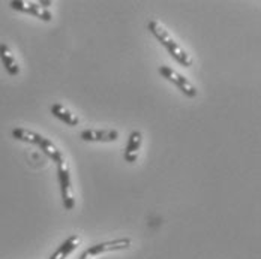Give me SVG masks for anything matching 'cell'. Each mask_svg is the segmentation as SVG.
Here are the masks:
<instances>
[{
  "instance_id": "1",
  "label": "cell",
  "mask_w": 261,
  "mask_h": 259,
  "mask_svg": "<svg viewBox=\"0 0 261 259\" xmlns=\"http://www.w3.org/2000/svg\"><path fill=\"white\" fill-rule=\"evenodd\" d=\"M12 136H14L15 139H18V141H24V142H30V144L38 146L45 155L51 159L56 165L65 162V160H63V156L60 153V150L53 144L51 141H48L47 138H44L42 135H39V133H36V132L17 128V129L12 130Z\"/></svg>"
},
{
  "instance_id": "2",
  "label": "cell",
  "mask_w": 261,
  "mask_h": 259,
  "mask_svg": "<svg viewBox=\"0 0 261 259\" xmlns=\"http://www.w3.org/2000/svg\"><path fill=\"white\" fill-rule=\"evenodd\" d=\"M147 28H149V32L156 38L158 41L167 48V51L170 52L182 66H185V68H188V66H191L192 65V59L189 57V54H186V52L183 51L182 48L177 45V42L168 35V32L164 28V27L161 26L158 21H155V20H152L149 24H147Z\"/></svg>"
},
{
  "instance_id": "3",
  "label": "cell",
  "mask_w": 261,
  "mask_h": 259,
  "mask_svg": "<svg viewBox=\"0 0 261 259\" xmlns=\"http://www.w3.org/2000/svg\"><path fill=\"white\" fill-rule=\"evenodd\" d=\"M132 244L130 238H117V240H110V241H104V243H98L90 246L83 255L81 258L92 259L104 255V253H110V252H119V250H126L129 249Z\"/></svg>"
},
{
  "instance_id": "4",
  "label": "cell",
  "mask_w": 261,
  "mask_h": 259,
  "mask_svg": "<svg viewBox=\"0 0 261 259\" xmlns=\"http://www.w3.org/2000/svg\"><path fill=\"white\" fill-rule=\"evenodd\" d=\"M59 169V183H60V192H62V199L63 206L66 210H72L75 206L74 201V193H72V184H71V172L66 165V162H62L57 165Z\"/></svg>"
},
{
  "instance_id": "5",
  "label": "cell",
  "mask_w": 261,
  "mask_h": 259,
  "mask_svg": "<svg viewBox=\"0 0 261 259\" xmlns=\"http://www.w3.org/2000/svg\"><path fill=\"white\" fill-rule=\"evenodd\" d=\"M159 74L165 79H168L170 82H173L174 85L179 87V90H182L183 93L188 96V98H195L197 96V89L186 79V78L180 75L179 72L173 71L171 68L168 66H161L159 68Z\"/></svg>"
},
{
  "instance_id": "6",
  "label": "cell",
  "mask_w": 261,
  "mask_h": 259,
  "mask_svg": "<svg viewBox=\"0 0 261 259\" xmlns=\"http://www.w3.org/2000/svg\"><path fill=\"white\" fill-rule=\"evenodd\" d=\"M9 6L12 9H17V11H21V12H26L30 15H35L38 18H41L42 21H51V14L44 9L38 2H23V0H14L9 3Z\"/></svg>"
},
{
  "instance_id": "7",
  "label": "cell",
  "mask_w": 261,
  "mask_h": 259,
  "mask_svg": "<svg viewBox=\"0 0 261 259\" xmlns=\"http://www.w3.org/2000/svg\"><path fill=\"white\" fill-rule=\"evenodd\" d=\"M81 139L83 141H101V142H111L119 138L117 130H93L86 129L81 132Z\"/></svg>"
},
{
  "instance_id": "8",
  "label": "cell",
  "mask_w": 261,
  "mask_h": 259,
  "mask_svg": "<svg viewBox=\"0 0 261 259\" xmlns=\"http://www.w3.org/2000/svg\"><path fill=\"white\" fill-rule=\"evenodd\" d=\"M0 60H2V63H3V66L9 75L15 77L20 74V66H18L14 54L6 44H0Z\"/></svg>"
},
{
  "instance_id": "9",
  "label": "cell",
  "mask_w": 261,
  "mask_h": 259,
  "mask_svg": "<svg viewBox=\"0 0 261 259\" xmlns=\"http://www.w3.org/2000/svg\"><path fill=\"white\" fill-rule=\"evenodd\" d=\"M80 238L79 235H71L69 238H66L57 249L56 252H53V255L48 259H66L80 244Z\"/></svg>"
},
{
  "instance_id": "10",
  "label": "cell",
  "mask_w": 261,
  "mask_h": 259,
  "mask_svg": "<svg viewBox=\"0 0 261 259\" xmlns=\"http://www.w3.org/2000/svg\"><path fill=\"white\" fill-rule=\"evenodd\" d=\"M141 141H143L141 132L134 130V132L130 133L129 141H128V146H126L125 155H123L126 162L134 163V162L137 160V157H138V150H140V147H141Z\"/></svg>"
},
{
  "instance_id": "11",
  "label": "cell",
  "mask_w": 261,
  "mask_h": 259,
  "mask_svg": "<svg viewBox=\"0 0 261 259\" xmlns=\"http://www.w3.org/2000/svg\"><path fill=\"white\" fill-rule=\"evenodd\" d=\"M50 111H51V114L54 117H57L59 120H62V122H63L65 125H68V126H77V125H79V117H77L75 114H72V112H71L68 108H65L63 105H51Z\"/></svg>"
},
{
  "instance_id": "12",
  "label": "cell",
  "mask_w": 261,
  "mask_h": 259,
  "mask_svg": "<svg viewBox=\"0 0 261 259\" xmlns=\"http://www.w3.org/2000/svg\"><path fill=\"white\" fill-rule=\"evenodd\" d=\"M38 3H39L41 6H50V5H51V2H38Z\"/></svg>"
},
{
  "instance_id": "13",
  "label": "cell",
  "mask_w": 261,
  "mask_h": 259,
  "mask_svg": "<svg viewBox=\"0 0 261 259\" xmlns=\"http://www.w3.org/2000/svg\"><path fill=\"white\" fill-rule=\"evenodd\" d=\"M80 259H86V258H80Z\"/></svg>"
}]
</instances>
